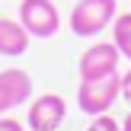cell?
Returning a JSON list of instances; mask_svg holds the SVG:
<instances>
[{
  "label": "cell",
  "mask_w": 131,
  "mask_h": 131,
  "mask_svg": "<svg viewBox=\"0 0 131 131\" xmlns=\"http://www.w3.org/2000/svg\"><path fill=\"white\" fill-rule=\"evenodd\" d=\"M122 51L115 42H96L80 54V80H102V77L118 74Z\"/></svg>",
  "instance_id": "obj_5"
},
{
  "label": "cell",
  "mask_w": 131,
  "mask_h": 131,
  "mask_svg": "<svg viewBox=\"0 0 131 131\" xmlns=\"http://www.w3.org/2000/svg\"><path fill=\"white\" fill-rule=\"evenodd\" d=\"M67 118V102L58 93H45L35 96L29 102V112H26V125L29 131H58Z\"/></svg>",
  "instance_id": "obj_4"
},
{
  "label": "cell",
  "mask_w": 131,
  "mask_h": 131,
  "mask_svg": "<svg viewBox=\"0 0 131 131\" xmlns=\"http://www.w3.org/2000/svg\"><path fill=\"white\" fill-rule=\"evenodd\" d=\"M122 96L131 102V70H125V74H122Z\"/></svg>",
  "instance_id": "obj_11"
},
{
  "label": "cell",
  "mask_w": 131,
  "mask_h": 131,
  "mask_svg": "<svg viewBox=\"0 0 131 131\" xmlns=\"http://www.w3.org/2000/svg\"><path fill=\"white\" fill-rule=\"evenodd\" d=\"M122 96V74L102 77V80H80L77 86V106L83 115H102L115 106V99Z\"/></svg>",
  "instance_id": "obj_2"
},
{
  "label": "cell",
  "mask_w": 131,
  "mask_h": 131,
  "mask_svg": "<svg viewBox=\"0 0 131 131\" xmlns=\"http://www.w3.org/2000/svg\"><path fill=\"white\" fill-rule=\"evenodd\" d=\"M32 99V77L19 67L0 70V115H10V109H19Z\"/></svg>",
  "instance_id": "obj_6"
},
{
  "label": "cell",
  "mask_w": 131,
  "mask_h": 131,
  "mask_svg": "<svg viewBox=\"0 0 131 131\" xmlns=\"http://www.w3.org/2000/svg\"><path fill=\"white\" fill-rule=\"evenodd\" d=\"M32 35L26 32V26L19 19H6L0 16V58H19L29 51Z\"/></svg>",
  "instance_id": "obj_7"
},
{
  "label": "cell",
  "mask_w": 131,
  "mask_h": 131,
  "mask_svg": "<svg viewBox=\"0 0 131 131\" xmlns=\"http://www.w3.org/2000/svg\"><path fill=\"white\" fill-rule=\"evenodd\" d=\"M112 42L122 51V58L131 61V13H118L112 23Z\"/></svg>",
  "instance_id": "obj_8"
},
{
  "label": "cell",
  "mask_w": 131,
  "mask_h": 131,
  "mask_svg": "<svg viewBox=\"0 0 131 131\" xmlns=\"http://www.w3.org/2000/svg\"><path fill=\"white\" fill-rule=\"evenodd\" d=\"M115 16H118V3L115 0H74L70 32L80 35V38H93L99 32L112 29Z\"/></svg>",
  "instance_id": "obj_1"
},
{
  "label": "cell",
  "mask_w": 131,
  "mask_h": 131,
  "mask_svg": "<svg viewBox=\"0 0 131 131\" xmlns=\"http://www.w3.org/2000/svg\"><path fill=\"white\" fill-rule=\"evenodd\" d=\"M86 131H122V125L109 112H102V115H93V122L86 125Z\"/></svg>",
  "instance_id": "obj_9"
},
{
  "label": "cell",
  "mask_w": 131,
  "mask_h": 131,
  "mask_svg": "<svg viewBox=\"0 0 131 131\" xmlns=\"http://www.w3.org/2000/svg\"><path fill=\"white\" fill-rule=\"evenodd\" d=\"M19 23L32 38H54L61 29V13L51 0H19Z\"/></svg>",
  "instance_id": "obj_3"
},
{
  "label": "cell",
  "mask_w": 131,
  "mask_h": 131,
  "mask_svg": "<svg viewBox=\"0 0 131 131\" xmlns=\"http://www.w3.org/2000/svg\"><path fill=\"white\" fill-rule=\"evenodd\" d=\"M0 131H26V125L16 122V118H10V115H0Z\"/></svg>",
  "instance_id": "obj_10"
},
{
  "label": "cell",
  "mask_w": 131,
  "mask_h": 131,
  "mask_svg": "<svg viewBox=\"0 0 131 131\" xmlns=\"http://www.w3.org/2000/svg\"><path fill=\"white\" fill-rule=\"evenodd\" d=\"M122 131H131V112L125 115V122H122Z\"/></svg>",
  "instance_id": "obj_12"
}]
</instances>
